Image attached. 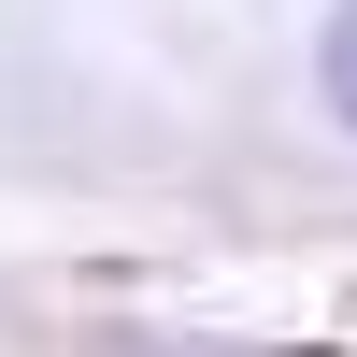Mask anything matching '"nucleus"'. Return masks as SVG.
<instances>
[{"label": "nucleus", "mask_w": 357, "mask_h": 357, "mask_svg": "<svg viewBox=\"0 0 357 357\" xmlns=\"http://www.w3.org/2000/svg\"><path fill=\"white\" fill-rule=\"evenodd\" d=\"M329 100H343V129H357V0L329 15Z\"/></svg>", "instance_id": "1"}]
</instances>
